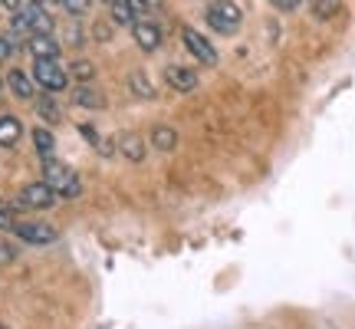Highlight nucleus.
<instances>
[{
	"label": "nucleus",
	"mask_w": 355,
	"mask_h": 329,
	"mask_svg": "<svg viewBox=\"0 0 355 329\" xmlns=\"http://www.w3.org/2000/svg\"><path fill=\"white\" fill-rule=\"evenodd\" d=\"M43 181H46L56 194H63V198H79V194H83L79 175L69 164L56 162V158H46V162H43Z\"/></svg>",
	"instance_id": "1"
},
{
	"label": "nucleus",
	"mask_w": 355,
	"mask_h": 329,
	"mask_svg": "<svg viewBox=\"0 0 355 329\" xmlns=\"http://www.w3.org/2000/svg\"><path fill=\"white\" fill-rule=\"evenodd\" d=\"M241 20H243V13L234 0H214L207 7V24L214 26L217 33H234L241 26Z\"/></svg>",
	"instance_id": "2"
},
{
	"label": "nucleus",
	"mask_w": 355,
	"mask_h": 329,
	"mask_svg": "<svg viewBox=\"0 0 355 329\" xmlns=\"http://www.w3.org/2000/svg\"><path fill=\"white\" fill-rule=\"evenodd\" d=\"M33 79L37 86H43L46 92H63L69 86V73L56 60H33Z\"/></svg>",
	"instance_id": "3"
},
{
	"label": "nucleus",
	"mask_w": 355,
	"mask_h": 329,
	"mask_svg": "<svg viewBox=\"0 0 355 329\" xmlns=\"http://www.w3.org/2000/svg\"><path fill=\"white\" fill-rule=\"evenodd\" d=\"M13 234L20 237L24 244H33V247H46V244H56V228L50 224H43V221H20V224H13Z\"/></svg>",
	"instance_id": "4"
},
{
	"label": "nucleus",
	"mask_w": 355,
	"mask_h": 329,
	"mask_svg": "<svg viewBox=\"0 0 355 329\" xmlns=\"http://www.w3.org/2000/svg\"><path fill=\"white\" fill-rule=\"evenodd\" d=\"M56 201V191L46 185V181H33V185H26L20 191V204L24 208H33V211H43V208H53Z\"/></svg>",
	"instance_id": "5"
},
{
	"label": "nucleus",
	"mask_w": 355,
	"mask_h": 329,
	"mask_svg": "<svg viewBox=\"0 0 355 329\" xmlns=\"http://www.w3.org/2000/svg\"><path fill=\"white\" fill-rule=\"evenodd\" d=\"M184 43H188V50L194 53L204 66H214L217 63V50L201 37V33H198V30H191V26H188V30H184Z\"/></svg>",
	"instance_id": "6"
},
{
	"label": "nucleus",
	"mask_w": 355,
	"mask_h": 329,
	"mask_svg": "<svg viewBox=\"0 0 355 329\" xmlns=\"http://www.w3.org/2000/svg\"><path fill=\"white\" fill-rule=\"evenodd\" d=\"M26 50L33 53V60H56L60 56V43L53 40V33H33L26 40Z\"/></svg>",
	"instance_id": "7"
},
{
	"label": "nucleus",
	"mask_w": 355,
	"mask_h": 329,
	"mask_svg": "<svg viewBox=\"0 0 355 329\" xmlns=\"http://www.w3.org/2000/svg\"><path fill=\"white\" fill-rule=\"evenodd\" d=\"M132 33H135V43H139L141 50H158L162 47V30L158 24H148V20H139V24L132 26Z\"/></svg>",
	"instance_id": "8"
},
{
	"label": "nucleus",
	"mask_w": 355,
	"mask_h": 329,
	"mask_svg": "<svg viewBox=\"0 0 355 329\" xmlns=\"http://www.w3.org/2000/svg\"><path fill=\"white\" fill-rule=\"evenodd\" d=\"M165 83L171 89H178V92H191V89L198 86V73H194V69H184V66H168Z\"/></svg>",
	"instance_id": "9"
},
{
	"label": "nucleus",
	"mask_w": 355,
	"mask_h": 329,
	"mask_svg": "<svg viewBox=\"0 0 355 329\" xmlns=\"http://www.w3.org/2000/svg\"><path fill=\"white\" fill-rule=\"evenodd\" d=\"M24 17L30 20V30L33 33H53V17L40 3H24Z\"/></svg>",
	"instance_id": "10"
},
{
	"label": "nucleus",
	"mask_w": 355,
	"mask_h": 329,
	"mask_svg": "<svg viewBox=\"0 0 355 329\" xmlns=\"http://www.w3.org/2000/svg\"><path fill=\"white\" fill-rule=\"evenodd\" d=\"M73 102H76V106H86V109H102V106H105V96H102L96 86L79 83V86L73 89Z\"/></svg>",
	"instance_id": "11"
},
{
	"label": "nucleus",
	"mask_w": 355,
	"mask_h": 329,
	"mask_svg": "<svg viewBox=\"0 0 355 329\" xmlns=\"http://www.w3.org/2000/svg\"><path fill=\"white\" fill-rule=\"evenodd\" d=\"M24 135V126H20V119H13V115H0V145L3 149H13L17 142Z\"/></svg>",
	"instance_id": "12"
},
{
	"label": "nucleus",
	"mask_w": 355,
	"mask_h": 329,
	"mask_svg": "<svg viewBox=\"0 0 355 329\" xmlns=\"http://www.w3.org/2000/svg\"><path fill=\"white\" fill-rule=\"evenodd\" d=\"M119 152L125 155L128 162H141V158H145V139H139L135 132H125V135L119 139Z\"/></svg>",
	"instance_id": "13"
},
{
	"label": "nucleus",
	"mask_w": 355,
	"mask_h": 329,
	"mask_svg": "<svg viewBox=\"0 0 355 329\" xmlns=\"http://www.w3.org/2000/svg\"><path fill=\"white\" fill-rule=\"evenodd\" d=\"M7 86H10V92L17 99H33V83H30V76L20 73V69H10V73H7Z\"/></svg>",
	"instance_id": "14"
},
{
	"label": "nucleus",
	"mask_w": 355,
	"mask_h": 329,
	"mask_svg": "<svg viewBox=\"0 0 355 329\" xmlns=\"http://www.w3.org/2000/svg\"><path fill=\"white\" fill-rule=\"evenodd\" d=\"M109 7H112V20H115V24H122V26H135V24H139V13H135V7H132L128 0H112Z\"/></svg>",
	"instance_id": "15"
},
{
	"label": "nucleus",
	"mask_w": 355,
	"mask_h": 329,
	"mask_svg": "<svg viewBox=\"0 0 355 329\" xmlns=\"http://www.w3.org/2000/svg\"><path fill=\"white\" fill-rule=\"evenodd\" d=\"M152 145L158 149V152H175L178 132H175V128H168V126H158V128L152 132Z\"/></svg>",
	"instance_id": "16"
},
{
	"label": "nucleus",
	"mask_w": 355,
	"mask_h": 329,
	"mask_svg": "<svg viewBox=\"0 0 355 329\" xmlns=\"http://www.w3.org/2000/svg\"><path fill=\"white\" fill-rule=\"evenodd\" d=\"M128 86H132V92H135V96H141V99H152V96H155V89H152V83H148V76H145V73H139V69L128 76Z\"/></svg>",
	"instance_id": "17"
},
{
	"label": "nucleus",
	"mask_w": 355,
	"mask_h": 329,
	"mask_svg": "<svg viewBox=\"0 0 355 329\" xmlns=\"http://www.w3.org/2000/svg\"><path fill=\"white\" fill-rule=\"evenodd\" d=\"M37 112H40V119H46V122H60V119H63L60 106H56L50 96H40L37 99Z\"/></svg>",
	"instance_id": "18"
},
{
	"label": "nucleus",
	"mask_w": 355,
	"mask_h": 329,
	"mask_svg": "<svg viewBox=\"0 0 355 329\" xmlns=\"http://www.w3.org/2000/svg\"><path fill=\"white\" fill-rule=\"evenodd\" d=\"M313 3V13H316L319 20H329V17H336L339 13V7H343V0H309Z\"/></svg>",
	"instance_id": "19"
},
{
	"label": "nucleus",
	"mask_w": 355,
	"mask_h": 329,
	"mask_svg": "<svg viewBox=\"0 0 355 329\" xmlns=\"http://www.w3.org/2000/svg\"><path fill=\"white\" fill-rule=\"evenodd\" d=\"M33 145H37V152L43 155V158H50L56 142H53V135L46 132V128H33Z\"/></svg>",
	"instance_id": "20"
},
{
	"label": "nucleus",
	"mask_w": 355,
	"mask_h": 329,
	"mask_svg": "<svg viewBox=\"0 0 355 329\" xmlns=\"http://www.w3.org/2000/svg\"><path fill=\"white\" fill-rule=\"evenodd\" d=\"M73 76H76L79 83H89V79L96 76V69H92V63H83V60H79V63H73Z\"/></svg>",
	"instance_id": "21"
},
{
	"label": "nucleus",
	"mask_w": 355,
	"mask_h": 329,
	"mask_svg": "<svg viewBox=\"0 0 355 329\" xmlns=\"http://www.w3.org/2000/svg\"><path fill=\"white\" fill-rule=\"evenodd\" d=\"M13 260H17V247H13V244H7L3 237H0V267L13 264Z\"/></svg>",
	"instance_id": "22"
},
{
	"label": "nucleus",
	"mask_w": 355,
	"mask_h": 329,
	"mask_svg": "<svg viewBox=\"0 0 355 329\" xmlns=\"http://www.w3.org/2000/svg\"><path fill=\"white\" fill-rule=\"evenodd\" d=\"M63 7L73 13V17H83V13L89 10V0H63Z\"/></svg>",
	"instance_id": "23"
},
{
	"label": "nucleus",
	"mask_w": 355,
	"mask_h": 329,
	"mask_svg": "<svg viewBox=\"0 0 355 329\" xmlns=\"http://www.w3.org/2000/svg\"><path fill=\"white\" fill-rule=\"evenodd\" d=\"M13 56V43L7 37H0V63H3V60H10Z\"/></svg>",
	"instance_id": "24"
},
{
	"label": "nucleus",
	"mask_w": 355,
	"mask_h": 329,
	"mask_svg": "<svg viewBox=\"0 0 355 329\" xmlns=\"http://www.w3.org/2000/svg\"><path fill=\"white\" fill-rule=\"evenodd\" d=\"M270 3H273V7H279V10H296L303 0H270Z\"/></svg>",
	"instance_id": "25"
},
{
	"label": "nucleus",
	"mask_w": 355,
	"mask_h": 329,
	"mask_svg": "<svg viewBox=\"0 0 355 329\" xmlns=\"http://www.w3.org/2000/svg\"><path fill=\"white\" fill-rule=\"evenodd\" d=\"M0 3H3V7H7L10 13H17V10H24V3H26V0H0Z\"/></svg>",
	"instance_id": "26"
},
{
	"label": "nucleus",
	"mask_w": 355,
	"mask_h": 329,
	"mask_svg": "<svg viewBox=\"0 0 355 329\" xmlns=\"http://www.w3.org/2000/svg\"><path fill=\"white\" fill-rule=\"evenodd\" d=\"M109 37H112V33H109V24H96V40H102V43H105Z\"/></svg>",
	"instance_id": "27"
},
{
	"label": "nucleus",
	"mask_w": 355,
	"mask_h": 329,
	"mask_svg": "<svg viewBox=\"0 0 355 329\" xmlns=\"http://www.w3.org/2000/svg\"><path fill=\"white\" fill-rule=\"evenodd\" d=\"M10 228H13L10 214H7V211H3V208H0V230H10Z\"/></svg>",
	"instance_id": "28"
},
{
	"label": "nucleus",
	"mask_w": 355,
	"mask_h": 329,
	"mask_svg": "<svg viewBox=\"0 0 355 329\" xmlns=\"http://www.w3.org/2000/svg\"><path fill=\"white\" fill-rule=\"evenodd\" d=\"M69 43H83V30L79 26H69Z\"/></svg>",
	"instance_id": "29"
},
{
	"label": "nucleus",
	"mask_w": 355,
	"mask_h": 329,
	"mask_svg": "<svg viewBox=\"0 0 355 329\" xmlns=\"http://www.w3.org/2000/svg\"><path fill=\"white\" fill-rule=\"evenodd\" d=\"M102 3H112V0H102Z\"/></svg>",
	"instance_id": "30"
},
{
	"label": "nucleus",
	"mask_w": 355,
	"mask_h": 329,
	"mask_svg": "<svg viewBox=\"0 0 355 329\" xmlns=\"http://www.w3.org/2000/svg\"><path fill=\"white\" fill-rule=\"evenodd\" d=\"M60 3H63V0H60Z\"/></svg>",
	"instance_id": "31"
}]
</instances>
